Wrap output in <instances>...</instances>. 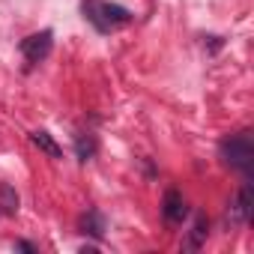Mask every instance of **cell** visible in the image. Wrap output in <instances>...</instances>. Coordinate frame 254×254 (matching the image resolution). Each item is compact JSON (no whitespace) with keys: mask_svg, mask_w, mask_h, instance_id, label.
<instances>
[{"mask_svg":"<svg viewBox=\"0 0 254 254\" xmlns=\"http://www.w3.org/2000/svg\"><path fill=\"white\" fill-rule=\"evenodd\" d=\"M218 156H221V162L227 168H233L245 180H251V174H254V138H251V132L227 135L218 144Z\"/></svg>","mask_w":254,"mask_h":254,"instance_id":"1","label":"cell"},{"mask_svg":"<svg viewBox=\"0 0 254 254\" xmlns=\"http://www.w3.org/2000/svg\"><path fill=\"white\" fill-rule=\"evenodd\" d=\"M251 212H254V186H251V180H245V186L236 191V197H233V203H230V209L224 215V224L230 230L242 227V224L251 221Z\"/></svg>","mask_w":254,"mask_h":254,"instance_id":"2","label":"cell"},{"mask_svg":"<svg viewBox=\"0 0 254 254\" xmlns=\"http://www.w3.org/2000/svg\"><path fill=\"white\" fill-rule=\"evenodd\" d=\"M21 54H24V60L30 63V66H36V63H42L48 54H51V48H54V33L51 30H39V33H30L27 39H21Z\"/></svg>","mask_w":254,"mask_h":254,"instance_id":"3","label":"cell"},{"mask_svg":"<svg viewBox=\"0 0 254 254\" xmlns=\"http://www.w3.org/2000/svg\"><path fill=\"white\" fill-rule=\"evenodd\" d=\"M162 218L168 224H183L189 218V203H186L180 189H168L165 191V197H162Z\"/></svg>","mask_w":254,"mask_h":254,"instance_id":"4","label":"cell"},{"mask_svg":"<svg viewBox=\"0 0 254 254\" xmlns=\"http://www.w3.org/2000/svg\"><path fill=\"white\" fill-rule=\"evenodd\" d=\"M206 236H209V221H206L203 212H197L191 227H189V233H186V239H183V251H197L206 242Z\"/></svg>","mask_w":254,"mask_h":254,"instance_id":"5","label":"cell"},{"mask_svg":"<svg viewBox=\"0 0 254 254\" xmlns=\"http://www.w3.org/2000/svg\"><path fill=\"white\" fill-rule=\"evenodd\" d=\"M99 12H102L108 30H117V27L132 21V12L126 9V6H120V3H105V0H99Z\"/></svg>","mask_w":254,"mask_h":254,"instance_id":"6","label":"cell"},{"mask_svg":"<svg viewBox=\"0 0 254 254\" xmlns=\"http://www.w3.org/2000/svg\"><path fill=\"white\" fill-rule=\"evenodd\" d=\"M30 144L39 150V153H45L48 159H63V150H60V144L54 141V135H48L45 129H36V132H30Z\"/></svg>","mask_w":254,"mask_h":254,"instance_id":"7","label":"cell"},{"mask_svg":"<svg viewBox=\"0 0 254 254\" xmlns=\"http://www.w3.org/2000/svg\"><path fill=\"white\" fill-rule=\"evenodd\" d=\"M105 230H108V224H105V215H102L99 209H87V212L81 215V233H87V236H93V239H102Z\"/></svg>","mask_w":254,"mask_h":254,"instance_id":"8","label":"cell"},{"mask_svg":"<svg viewBox=\"0 0 254 254\" xmlns=\"http://www.w3.org/2000/svg\"><path fill=\"white\" fill-rule=\"evenodd\" d=\"M81 12H84V18H87L99 33H111L108 24H105V18H102V12H99V0H84V3H81Z\"/></svg>","mask_w":254,"mask_h":254,"instance_id":"9","label":"cell"},{"mask_svg":"<svg viewBox=\"0 0 254 254\" xmlns=\"http://www.w3.org/2000/svg\"><path fill=\"white\" fill-rule=\"evenodd\" d=\"M75 156H78L81 162H90V159L96 156V138H93L90 132L75 135Z\"/></svg>","mask_w":254,"mask_h":254,"instance_id":"10","label":"cell"},{"mask_svg":"<svg viewBox=\"0 0 254 254\" xmlns=\"http://www.w3.org/2000/svg\"><path fill=\"white\" fill-rule=\"evenodd\" d=\"M0 212H6V215L18 212V194L9 183H0Z\"/></svg>","mask_w":254,"mask_h":254,"instance_id":"11","label":"cell"},{"mask_svg":"<svg viewBox=\"0 0 254 254\" xmlns=\"http://www.w3.org/2000/svg\"><path fill=\"white\" fill-rule=\"evenodd\" d=\"M15 251H27V254H36V245H33V242H24V239H21V242H15Z\"/></svg>","mask_w":254,"mask_h":254,"instance_id":"12","label":"cell"}]
</instances>
